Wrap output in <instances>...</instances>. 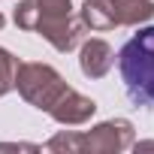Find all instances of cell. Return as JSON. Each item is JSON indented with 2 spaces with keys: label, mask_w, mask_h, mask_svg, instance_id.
<instances>
[{
  "label": "cell",
  "mask_w": 154,
  "mask_h": 154,
  "mask_svg": "<svg viewBox=\"0 0 154 154\" xmlns=\"http://www.w3.org/2000/svg\"><path fill=\"white\" fill-rule=\"evenodd\" d=\"M124 94L133 106H154V27L136 30L118 54Z\"/></svg>",
  "instance_id": "obj_1"
}]
</instances>
